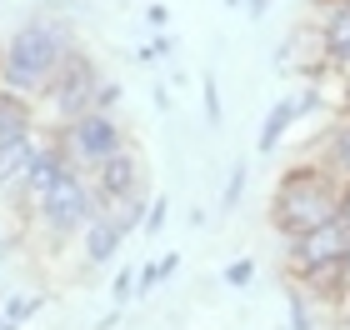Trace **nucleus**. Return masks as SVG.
<instances>
[{"mask_svg": "<svg viewBox=\"0 0 350 330\" xmlns=\"http://www.w3.org/2000/svg\"><path fill=\"white\" fill-rule=\"evenodd\" d=\"M325 5H350V0H325Z\"/></svg>", "mask_w": 350, "mask_h": 330, "instance_id": "nucleus-28", "label": "nucleus"}, {"mask_svg": "<svg viewBox=\"0 0 350 330\" xmlns=\"http://www.w3.org/2000/svg\"><path fill=\"white\" fill-rule=\"evenodd\" d=\"M330 60H336V66H350V45H345V51H340V55H330Z\"/></svg>", "mask_w": 350, "mask_h": 330, "instance_id": "nucleus-26", "label": "nucleus"}, {"mask_svg": "<svg viewBox=\"0 0 350 330\" xmlns=\"http://www.w3.org/2000/svg\"><path fill=\"white\" fill-rule=\"evenodd\" d=\"M95 210H100V200H95V191L75 176V170L40 200V220H45V230H51V235H75V230H85V220H90Z\"/></svg>", "mask_w": 350, "mask_h": 330, "instance_id": "nucleus-4", "label": "nucleus"}, {"mask_svg": "<svg viewBox=\"0 0 350 330\" xmlns=\"http://www.w3.org/2000/svg\"><path fill=\"white\" fill-rule=\"evenodd\" d=\"M175 271V256H165V260H155V265H146V271H140V280L135 286L140 290H150V286H161V275H170Z\"/></svg>", "mask_w": 350, "mask_h": 330, "instance_id": "nucleus-16", "label": "nucleus"}, {"mask_svg": "<svg viewBox=\"0 0 350 330\" xmlns=\"http://www.w3.org/2000/svg\"><path fill=\"white\" fill-rule=\"evenodd\" d=\"M131 280H135V271H120V275H116V295H120V301L131 295Z\"/></svg>", "mask_w": 350, "mask_h": 330, "instance_id": "nucleus-23", "label": "nucleus"}, {"mask_svg": "<svg viewBox=\"0 0 350 330\" xmlns=\"http://www.w3.org/2000/svg\"><path fill=\"white\" fill-rule=\"evenodd\" d=\"M321 45H325V55H340L350 45V5H325L321 10Z\"/></svg>", "mask_w": 350, "mask_h": 330, "instance_id": "nucleus-13", "label": "nucleus"}, {"mask_svg": "<svg viewBox=\"0 0 350 330\" xmlns=\"http://www.w3.org/2000/svg\"><path fill=\"white\" fill-rule=\"evenodd\" d=\"M330 170H336L340 180H350V120L336 130V140H330Z\"/></svg>", "mask_w": 350, "mask_h": 330, "instance_id": "nucleus-15", "label": "nucleus"}, {"mask_svg": "<svg viewBox=\"0 0 350 330\" xmlns=\"http://www.w3.org/2000/svg\"><path fill=\"white\" fill-rule=\"evenodd\" d=\"M161 220H165V200H155L150 215H146V225H150V230H161Z\"/></svg>", "mask_w": 350, "mask_h": 330, "instance_id": "nucleus-22", "label": "nucleus"}, {"mask_svg": "<svg viewBox=\"0 0 350 330\" xmlns=\"http://www.w3.org/2000/svg\"><path fill=\"white\" fill-rule=\"evenodd\" d=\"M291 325H295V330H310V320H306V310H300L295 295H291Z\"/></svg>", "mask_w": 350, "mask_h": 330, "instance_id": "nucleus-20", "label": "nucleus"}, {"mask_svg": "<svg viewBox=\"0 0 350 330\" xmlns=\"http://www.w3.org/2000/svg\"><path fill=\"white\" fill-rule=\"evenodd\" d=\"M66 55H70V40L60 25H51V20L21 25L5 40V51H0V90H10V96H45Z\"/></svg>", "mask_w": 350, "mask_h": 330, "instance_id": "nucleus-2", "label": "nucleus"}, {"mask_svg": "<svg viewBox=\"0 0 350 330\" xmlns=\"http://www.w3.org/2000/svg\"><path fill=\"white\" fill-rule=\"evenodd\" d=\"M120 240H125V230H120L110 215L95 210V215L85 220V260H90V265H105V260L120 250Z\"/></svg>", "mask_w": 350, "mask_h": 330, "instance_id": "nucleus-10", "label": "nucleus"}, {"mask_svg": "<svg viewBox=\"0 0 350 330\" xmlns=\"http://www.w3.org/2000/svg\"><path fill=\"white\" fill-rule=\"evenodd\" d=\"M0 330H15V325H10V320H5V316H0Z\"/></svg>", "mask_w": 350, "mask_h": 330, "instance_id": "nucleus-27", "label": "nucleus"}, {"mask_svg": "<svg viewBox=\"0 0 350 330\" xmlns=\"http://www.w3.org/2000/svg\"><path fill=\"white\" fill-rule=\"evenodd\" d=\"M300 280H306L310 295L336 301V295L350 286V265H345V260H321V265H306V271H300Z\"/></svg>", "mask_w": 350, "mask_h": 330, "instance_id": "nucleus-11", "label": "nucleus"}, {"mask_svg": "<svg viewBox=\"0 0 350 330\" xmlns=\"http://www.w3.org/2000/svg\"><path fill=\"white\" fill-rule=\"evenodd\" d=\"M295 115H300V100H295V96H285L275 110H270V120H265V130H260V150H275V146H280V135L295 125Z\"/></svg>", "mask_w": 350, "mask_h": 330, "instance_id": "nucleus-14", "label": "nucleus"}, {"mask_svg": "<svg viewBox=\"0 0 350 330\" xmlns=\"http://www.w3.org/2000/svg\"><path fill=\"white\" fill-rule=\"evenodd\" d=\"M51 146V140H40L36 130H25L21 140H10V146H0V185L5 191H15V185L25 180V170L36 165V155Z\"/></svg>", "mask_w": 350, "mask_h": 330, "instance_id": "nucleus-9", "label": "nucleus"}, {"mask_svg": "<svg viewBox=\"0 0 350 330\" xmlns=\"http://www.w3.org/2000/svg\"><path fill=\"white\" fill-rule=\"evenodd\" d=\"M120 146H125V135H120V125H116L110 110H85V115L66 120V130H60V140H55V150L66 155L70 170H95Z\"/></svg>", "mask_w": 350, "mask_h": 330, "instance_id": "nucleus-3", "label": "nucleus"}, {"mask_svg": "<svg viewBox=\"0 0 350 330\" xmlns=\"http://www.w3.org/2000/svg\"><path fill=\"white\" fill-rule=\"evenodd\" d=\"M95 90H100V75H95V66L85 55H66L60 60V70H55V81H51V105H55V115L60 120H75V115H85V110H95Z\"/></svg>", "mask_w": 350, "mask_h": 330, "instance_id": "nucleus-5", "label": "nucleus"}, {"mask_svg": "<svg viewBox=\"0 0 350 330\" xmlns=\"http://www.w3.org/2000/svg\"><path fill=\"white\" fill-rule=\"evenodd\" d=\"M345 250H350V230L336 215V220H325V225L295 235L291 240V260H295V271H306V265H321V260H345Z\"/></svg>", "mask_w": 350, "mask_h": 330, "instance_id": "nucleus-6", "label": "nucleus"}, {"mask_svg": "<svg viewBox=\"0 0 350 330\" xmlns=\"http://www.w3.org/2000/svg\"><path fill=\"white\" fill-rule=\"evenodd\" d=\"M340 195H345V180L330 165H300L275 185V195H270V225H275L285 240H295V235L336 220Z\"/></svg>", "mask_w": 350, "mask_h": 330, "instance_id": "nucleus-1", "label": "nucleus"}, {"mask_svg": "<svg viewBox=\"0 0 350 330\" xmlns=\"http://www.w3.org/2000/svg\"><path fill=\"white\" fill-rule=\"evenodd\" d=\"M250 271H256L250 260H235L230 271H226V286H250Z\"/></svg>", "mask_w": 350, "mask_h": 330, "instance_id": "nucleus-18", "label": "nucleus"}, {"mask_svg": "<svg viewBox=\"0 0 350 330\" xmlns=\"http://www.w3.org/2000/svg\"><path fill=\"white\" fill-rule=\"evenodd\" d=\"M345 265H350V250H345Z\"/></svg>", "mask_w": 350, "mask_h": 330, "instance_id": "nucleus-29", "label": "nucleus"}, {"mask_svg": "<svg viewBox=\"0 0 350 330\" xmlns=\"http://www.w3.org/2000/svg\"><path fill=\"white\" fill-rule=\"evenodd\" d=\"M70 176V165H66V155H60L55 146H45L40 155H36V165L25 170V180H21V195H25V206L30 210H40V200L55 191L60 180Z\"/></svg>", "mask_w": 350, "mask_h": 330, "instance_id": "nucleus-8", "label": "nucleus"}, {"mask_svg": "<svg viewBox=\"0 0 350 330\" xmlns=\"http://www.w3.org/2000/svg\"><path fill=\"white\" fill-rule=\"evenodd\" d=\"M340 220H345V230H350V180H345V195H340Z\"/></svg>", "mask_w": 350, "mask_h": 330, "instance_id": "nucleus-24", "label": "nucleus"}, {"mask_svg": "<svg viewBox=\"0 0 350 330\" xmlns=\"http://www.w3.org/2000/svg\"><path fill=\"white\" fill-rule=\"evenodd\" d=\"M345 330H350V316H345Z\"/></svg>", "mask_w": 350, "mask_h": 330, "instance_id": "nucleus-30", "label": "nucleus"}, {"mask_svg": "<svg viewBox=\"0 0 350 330\" xmlns=\"http://www.w3.org/2000/svg\"><path fill=\"white\" fill-rule=\"evenodd\" d=\"M205 115H211V125H220V90H215V81H205Z\"/></svg>", "mask_w": 350, "mask_h": 330, "instance_id": "nucleus-19", "label": "nucleus"}, {"mask_svg": "<svg viewBox=\"0 0 350 330\" xmlns=\"http://www.w3.org/2000/svg\"><path fill=\"white\" fill-rule=\"evenodd\" d=\"M245 10H250V15H256V20H260V15L270 10V0H245Z\"/></svg>", "mask_w": 350, "mask_h": 330, "instance_id": "nucleus-25", "label": "nucleus"}, {"mask_svg": "<svg viewBox=\"0 0 350 330\" xmlns=\"http://www.w3.org/2000/svg\"><path fill=\"white\" fill-rule=\"evenodd\" d=\"M30 310H40V301H36V295H21V301H10V305H5V320H10V325H21Z\"/></svg>", "mask_w": 350, "mask_h": 330, "instance_id": "nucleus-17", "label": "nucleus"}, {"mask_svg": "<svg viewBox=\"0 0 350 330\" xmlns=\"http://www.w3.org/2000/svg\"><path fill=\"white\" fill-rule=\"evenodd\" d=\"M95 195H100V200L140 195V155L131 146H120L116 155H105V161L95 165Z\"/></svg>", "mask_w": 350, "mask_h": 330, "instance_id": "nucleus-7", "label": "nucleus"}, {"mask_svg": "<svg viewBox=\"0 0 350 330\" xmlns=\"http://www.w3.org/2000/svg\"><path fill=\"white\" fill-rule=\"evenodd\" d=\"M241 185H245V170H235V176H230V191H226V206H235V195H241Z\"/></svg>", "mask_w": 350, "mask_h": 330, "instance_id": "nucleus-21", "label": "nucleus"}, {"mask_svg": "<svg viewBox=\"0 0 350 330\" xmlns=\"http://www.w3.org/2000/svg\"><path fill=\"white\" fill-rule=\"evenodd\" d=\"M25 130H30V105H25V96H10V90H0V146L21 140Z\"/></svg>", "mask_w": 350, "mask_h": 330, "instance_id": "nucleus-12", "label": "nucleus"}]
</instances>
